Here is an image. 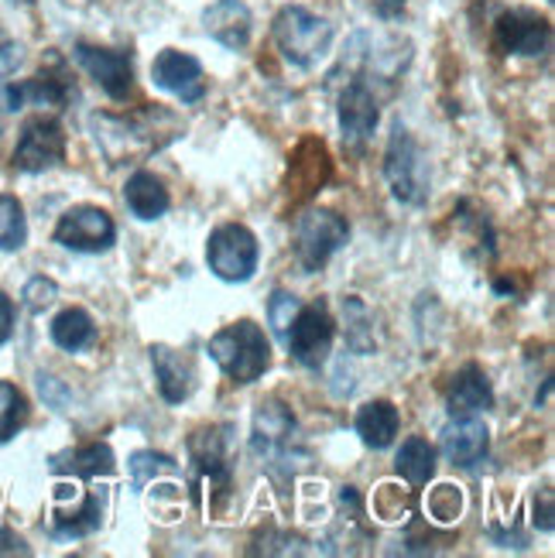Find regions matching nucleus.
Listing matches in <instances>:
<instances>
[{
  "label": "nucleus",
  "instance_id": "1",
  "mask_svg": "<svg viewBox=\"0 0 555 558\" xmlns=\"http://www.w3.org/2000/svg\"><path fill=\"white\" fill-rule=\"evenodd\" d=\"M209 356L233 384H254L272 367V343L257 323L240 319L209 339Z\"/></svg>",
  "mask_w": 555,
  "mask_h": 558
},
{
  "label": "nucleus",
  "instance_id": "2",
  "mask_svg": "<svg viewBox=\"0 0 555 558\" xmlns=\"http://www.w3.org/2000/svg\"><path fill=\"white\" fill-rule=\"evenodd\" d=\"M251 449L261 459V466H268L272 473L292 476L302 466L299 459H305V452L299 449V428H295L292 411L281 401H264L257 408Z\"/></svg>",
  "mask_w": 555,
  "mask_h": 558
},
{
  "label": "nucleus",
  "instance_id": "3",
  "mask_svg": "<svg viewBox=\"0 0 555 558\" xmlns=\"http://www.w3.org/2000/svg\"><path fill=\"white\" fill-rule=\"evenodd\" d=\"M272 32L281 59L295 69L319 65L333 48V24L305 8H281Z\"/></svg>",
  "mask_w": 555,
  "mask_h": 558
},
{
  "label": "nucleus",
  "instance_id": "4",
  "mask_svg": "<svg viewBox=\"0 0 555 558\" xmlns=\"http://www.w3.org/2000/svg\"><path fill=\"white\" fill-rule=\"evenodd\" d=\"M384 175H388L391 196L405 206H422L429 199V161L415 137L401 120H395L388 155H384Z\"/></svg>",
  "mask_w": 555,
  "mask_h": 558
},
{
  "label": "nucleus",
  "instance_id": "5",
  "mask_svg": "<svg viewBox=\"0 0 555 558\" xmlns=\"http://www.w3.org/2000/svg\"><path fill=\"white\" fill-rule=\"evenodd\" d=\"M350 227L340 213L329 209H309L305 216H299L295 223V260L305 275H316L319 268H326V260L347 244Z\"/></svg>",
  "mask_w": 555,
  "mask_h": 558
},
{
  "label": "nucleus",
  "instance_id": "6",
  "mask_svg": "<svg viewBox=\"0 0 555 558\" xmlns=\"http://www.w3.org/2000/svg\"><path fill=\"white\" fill-rule=\"evenodd\" d=\"M206 260H209V271L220 281H230V284L251 281L261 260L257 236L240 223L216 227L206 244Z\"/></svg>",
  "mask_w": 555,
  "mask_h": 558
},
{
  "label": "nucleus",
  "instance_id": "7",
  "mask_svg": "<svg viewBox=\"0 0 555 558\" xmlns=\"http://www.w3.org/2000/svg\"><path fill=\"white\" fill-rule=\"evenodd\" d=\"M333 336H336V326H333V315H329L326 302H312V305H302L292 326H288L285 347L305 371H319L329 360Z\"/></svg>",
  "mask_w": 555,
  "mask_h": 558
},
{
  "label": "nucleus",
  "instance_id": "8",
  "mask_svg": "<svg viewBox=\"0 0 555 558\" xmlns=\"http://www.w3.org/2000/svg\"><path fill=\"white\" fill-rule=\"evenodd\" d=\"M72 96H76V86H72L62 62L52 59L35 80L0 83V110H8V113H17L24 107H56V110H62Z\"/></svg>",
  "mask_w": 555,
  "mask_h": 558
},
{
  "label": "nucleus",
  "instance_id": "9",
  "mask_svg": "<svg viewBox=\"0 0 555 558\" xmlns=\"http://www.w3.org/2000/svg\"><path fill=\"white\" fill-rule=\"evenodd\" d=\"M117 227L100 206H72L56 223V244L76 254H104L113 247Z\"/></svg>",
  "mask_w": 555,
  "mask_h": 558
},
{
  "label": "nucleus",
  "instance_id": "10",
  "mask_svg": "<svg viewBox=\"0 0 555 558\" xmlns=\"http://www.w3.org/2000/svg\"><path fill=\"white\" fill-rule=\"evenodd\" d=\"M65 158V131L59 120L52 117H35L24 124L21 137H17V148H14V168L17 172H48Z\"/></svg>",
  "mask_w": 555,
  "mask_h": 558
},
{
  "label": "nucleus",
  "instance_id": "11",
  "mask_svg": "<svg viewBox=\"0 0 555 558\" xmlns=\"http://www.w3.org/2000/svg\"><path fill=\"white\" fill-rule=\"evenodd\" d=\"M96 131V144L104 148V155L117 165L124 158H134L137 151H152L161 148V141L155 137L158 131L152 128V117L141 120H124V117H93L89 120Z\"/></svg>",
  "mask_w": 555,
  "mask_h": 558
},
{
  "label": "nucleus",
  "instance_id": "12",
  "mask_svg": "<svg viewBox=\"0 0 555 558\" xmlns=\"http://www.w3.org/2000/svg\"><path fill=\"white\" fill-rule=\"evenodd\" d=\"M76 62L89 72V80H96L110 100H128L134 89V59L131 52H120V48H100V45H76Z\"/></svg>",
  "mask_w": 555,
  "mask_h": 558
},
{
  "label": "nucleus",
  "instance_id": "13",
  "mask_svg": "<svg viewBox=\"0 0 555 558\" xmlns=\"http://www.w3.org/2000/svg\"><path fill=\"white\" fill-rule=\"evenodd\" d=\"M189 463L196 473V487L209 490H230V449H227V428H203L189 439Z\"/></svg>",
  "mask_w": 555,
  "mask_h": 558
},
{
  "label": "nucleus",
  "instance_id": "14",
  "mask_svg": "<svg viewBox=\"0 0 555 558\" xmlns=\"http://www.w3.org/2000/svg\"><path fill=\"white\" fill-rule=\"evenodd\" d=\"M152 80L158 89L179 96L182 104H200L206 96V72L196 56L179 52V48H165L152 62Z\"/></svg>",
  "mask_w": 555,
  "mask_h": 558
},
{
  "label": "nucleus",
  "instance_id": "15",
  "mask_svg": "<svg viewBox=\"0 0 555 558\" xmlns=\"http://www.w3.org/2000/svg\"><path fill=\"white\" fill-rule=\"evenodd\" d=\"M494 32H497V45L508 56H542L552 45L548 21L539 11H528V8L504 11L494 24Z\"/></svg>",
  "mask_w": 555,
  "mask_h": 558
},
{
  "label": "nucleus",
  "instance_id": "16",
  "mask_svg": "<svg viewBox=\"0 0 555 558\" xmlns=\"http://www.w3.org/2000/svg\"><path fill=\"white\" fill-rule=\"evenodd\" d=\"M203 28L213 41H220L230 52H244L251 45L254 17L244 0H216L203 11Z\"/></svg>",
  "mask_w": 555,
  "mask_h": 558
},
{
  "label": "nucleus",
  "instance_id": "17",
  "mask_svg": "<svg viewBox=\"0 0 555 558\" xmlns=\"http://www.w3.org/2000/svg\"><path fill=\"white\" fill-rule=\"evenodd\" d=\"M381 120V110H377V100L374 93L367 89V83L353 80L343 93H340V131H343V141L350 148H364L371 141L374 128Z\"/></svg>",
  "mask_w": 555,
  "mask_h": 558
},
{
  "label": "nucleus",
  "instance_id": "18",
  "mask_svg": "<svg viewBox=\"0 0 555 558\" xmlns=\"http://www.w3.org/2000/svg\"><path fill=\"white\" fill-rule=\"evenodd\" d=\"M487 449H491V432H487L484 422L473 418V415L453 418L443 428V452H446V459H449L453 466L470 470L476 463H484Z\"/></svg>",
  "mask_w": 555,
  "mask_h": 558
},
{
  "label": "nucleus",
  "instance_id": "19",
  "mask_svg": "<svg viewBox=\"0 0 555 558\" xmlns=\"http://www.w3.org/2000/svg\"><path fill=\"white\" fill-rule=\"evenodd\" d=\"M152 367L158 377V391L168 404H182L192 387H196V371H192V360L172 347H152Z\"/></svg>",
  "mask_w": 555,
  "mask_h": 558
},
{
  "label": "nucleus",
  "instance_id": "20",
  "mask_svg": "<svg viewBox=\"0 0 555 558\" xmlns=\"http://www.w3.org/2000/svg\"><path fill=\"white\" fill-rule=\"evenodd\" d=\"M446 404H449V415L453 418H463V415H476V411H487L494 404V387L487 380V374L480 367H463L456 371L453 384H449V395H446Z\"/></svg>",
  "mask_w": 555,
  "mask_h": 558
},
{
  "label": "nucleus",
  "instance_id": "21",
  "mask_svg": "<svg viewBox=\"0 0 555 558\" xmlns=\"http://www.w3.org/2000/svg\"><path fill=\"white\" fill-rule=\"evenodd\" d=\"M113 449L107 442H89V446H76L56 452L48 459V470L62 473V476H80V480H93V476H110L113 473Z\"/></svg>",
  "mask_w": 555,
  "mask_h": 558
},
{
  "label": "nucleus",
  "instance_id": "22",
  "mask_svg": "<svg viewBox=\"0 0 555 558\" xmlns=\"http://www.w3.org/2000/svg\"><path fill=\"white\" fill-rule=\"evenodd\" d=\"M353 428L360 435V442L371 449H388L395 442V435L401 428V415L391 401H367L364 408L357 411Z\"/></svg>",
  "mask_w": 555,
  "mask_h": 558
},
{
  "label": "nucleus",
  "instance_id": "23",
  "mask_svg": "<svg viewBox=\"0 0 555 558\" xmlns=\"http://www.w3.org/2000/svg\"><path fill=\"white\" fill-rule=\"evenodd\" d=\"M124 203L137 220H158L168 213V189L152 172H134L124 185Z\"/></svg>",
  "mask_w": 555,
  "mask_h": 558
},
{
  "label": "nucleus",
  "instance_id": "24",
  "mask_svg": "<svg viewBox=\"0 0 555 558\" xmlns=\"http://www.w3.org/2000/svg\"><path fill=\"white\" fill-rule=\"evenodd\" d=\"M395 470H398V476L412 483V487H425L432 473H436V449L429 446V439L412 435V439L401 442V449L395 456Z\"/></svg>",
  "mask_w": 555,
  "mask_h": 558
},
{
  "label": "nucleus",
  "instance_id": "25",
  "mask_svg": "<svg viewBox=\"0 0 555 558\" xmlns=\"http://www.w3.org/2000/svg\"><path fill=\"white\" fill-rule=\"evenodd\" d=\"M52 343L59 347V350H65V353H80V350H86L93 339H96V326H93V319H89V312H83V308H65V312H59L56 319H52Z\"/></svg>",
  "mask_w": 555,
  "mask_h": 558
},
{
  "label": "nucleus",
  "instance_id": "26",
  "mask_svg": "<svg viewBox=\"0 0 555 558\" xmlns=\"http://www.w3.org/2000/svg\"><path fill=\"white\" fill-rule=\"evenodd\" d=\"M100 524H104V497L100 494H89L76 511H56L52 514V531L59 538H86Z\"/></svg>",
  "mask_w": 555,
  "mask_h": 558
},
{
  "label": "nucleus",
  "instance_id": "27",
  "mask_svg": "<svg viewBox=\"0 0 555 558\" xmlns=\"http://www.w3.org/2000/svg\"><path fill=\"white\" fill-rule=\"evenodd\" d=\"M28 422V398L11 380H0V446L11 442Z\"/></svg>",
  "mask_w": 555,
  "mask_h": 558
},
{
  "label": "nucleus",
  "instance_id": "28",
  "mask_svg": "<svg viewBox=\"0 0 555 558\" xmlns=\"http://www.w3.org/2000/svg\"><path fill=\"white\" fill-rule=\"evenodd\" d=\"M343 329H347V343L357 353H371L374 350V326H371V312L357 295L343 299Z\"/></svg>",
  "mask_w": 555,
  "mask_h": 558
},
{
  "label": "nucleus",
  "instance_id": "29",
  "mask_svg": "<svg viewBox=\"0 0 555 558\" xmlns=\"http://www.w3.org/2000/svg\"><path fill=\"white\" fill-rule=\"evenodd\" d=\"M131 483H134V490H144L148 487V480H158V476H176L179 466H176V459L172 456H165V452H152V449H141L131 456Z\"/></svg>",
  "mask_w": 555,
  "mask_h": 558
},
{
  "label": "nucleus",
  "instance_id": "30",
  "mask_svg": "<svg viewBox=\"0 0 555 558\" xmlns=\"http://www.w3.org/2000/svg\"><path fill=\"white\" fill-rule=\"evenodd\" d=\"M24 240H28V223H24L21 203L0 192V251H21Z\"/></svg>",
  "mask_w": 555,
  "mask_h": 558
},
{
  "label": "nucleus",
  "instance_id": "31",
  "mask_svg": "<svg viewBox=\"0 0 555 558\" xmlns=\"http://www.w3.org/2000/svg\"><path fill=\"white\" fill-rule=\"evenodd\" d=\"M21 299H24V305H28V312L38 315V312H45L48 305H52V302L59 299V284H56L52 278L38 275V278H32L28 284H24Z\"/></svg>",
  "mask_w": 555,
  "mask_h": 558
},
{
  "label": "nucleus",
  "instance_id": "32",
  "mask_svg": "<svg viewBox=\"0 0 555 558\" xmlns=\"http://www.w3.org/2000/svg\"><path fill=\"white\" fill-rule=\"evenodd\" d=\"M302 302L295 295H288V291H275L272 295V305H268V315H272V326L278 332V339H285L288 326H292V319L299 315Z\"/></svg>",
  "mask_w": 555,
  "mask_h": 558
},
{
  "label": "nucleus",
  "instance_id": "33",
  "mask_svg": "<svg viewBox=\"0 0 555 558\" xmlns=\"http://www.w3.org/2000/svg\"><path fill=\"white\" fill-rule=\"evenodd\" d=\"M21 62H24V48L11 38H0V83H8V76H14Z\"/></svg>",
  "mask_w": 555,
  "mask_h": 558
},
{
  "label": "nucleus",
  "instance_id": "34",
  "mask_svg": "<svg viewBox=\"0 0 555 558\" xmlns=\"http://www.w3.org/2000/svg\"><path fill=\"white\" fill-rule=\"evenodd\" d=\"M14 336V302L8 299V291H0V347Z\"/></svg>",
  "mask_w": 555,
  "mask_h": 558
},
{
  "label": "nucleus",
  "instance_id": "35",
  "mask_svg": "<svg viewBox=\"0 0 555 558\" xmlns=\"http://www.w3.org/2000/svg\"><path fill=\"white\" fill-rule=\"evenodd\" d=\"M405 4H408V0H371L374 14H377V17H384V21H395V17H401Z\"/></svg>",
  "mask_w": 555,
  "mask_h": 558
},
{
  "label": "nucleus",
  "instance_id": "36",
  "mask_svg": "<svg viewBox=\"0 0 555 558\" xmlns=\"http://www.w3.org/2000/svg\"><path fill=\"white\" fill-rule=\"evenodd\" d=\"M0 555H28L21 538H14L11 531H0Z\"/></svg>",
  "mask_w": 555,
  "mask_h": 558
},
{
  "label": "nucleus",
  "instance_id": "37",
  "mask_svg": "<svg viewBox=\"0 0 555 558\" xmlns=\"http://www.w3.org/2000/svg\"><path fill=\"white\" fill-rule=\"evenodd\" d=\"M535 514H539V504H535ZM535 524L542 531H552V490H542V518H535Z\"/></svg>",
  "mask_w": 555,
  "mask_h": 558
},
{
  "label": "nucleus",
  "instance_id": "38",
  "mask_svg": "<svg viewBox=\"0 0 555 558\" xmlns=\"http://www.w3.org/2000/svg\"><path fill=\"white\" fill-rule=\"evenodd\" d=\"M11 4H17V8H24V4H32V0H11Z\"/></svg>",
  "mask_w": 555,
  "mask_h": 558
},
{
  "label": "nucleus",
  "instance_id": "39",
  "mask_svg": "<svg viewBox=\"0 0 555 558\" xmlns=\"http://www.w3.org/2000/svg\"><path fill=\"white\" fill-rule=\"evenodd\" d=\"M65 4H86V0H65Z\"/></svg>",
  "mask_w": 555,
  "mask_h": 558
}]
</instances>
